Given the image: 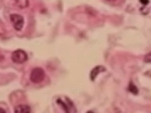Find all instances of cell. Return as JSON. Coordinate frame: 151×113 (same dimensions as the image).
I'll list each match as a JSON object with an SVG mask.
<instances>
[{
  "instance_id": "1",
  "label": "cell",
  "mask_w": 151,
  "mask_h": 113,
  "mask_svg": "<svg viewBox=\"0 0 151 113\" xmlns=\"http://www.w3.org/2000/svg\"><path fill=\"white\" fill-rule=\"evenodd\" d=\"M56 103L65 112H76V107L73 102L67 97L58 98L56 100Z\"/></svg>"
},
{
  "instance_id": "2",
  "label": "cell",
  "mask_w": 151,
  "mask_h": 113,
  "mask_svg": "<svg viewBox=\"0 0 151 113\" xmlns=\"http://www.w3.org/2000/svg\"><path fill=\"white\" fill-rule=\"evenodd\" d=\"M45 74L44 69L40 67L34 68L30 74L31 81L35 84L40 83L42 82L45 78Z\"/></svg>"
},
{
  "instance_id": "3",
  "label": "cell",
  "mask_w": 151,
  "mask_h": 113,
  "mask_svg": "<svg viewBox=\"0 0 151 113\" xmlns=\"http://www.w3.org/2000/svg\"><path fill=\"white\" fill-rule=\"evenodd\" d=\"M11 58L14 62L22 64L28 59V55L22 49H17L13 52Z\"/></svg>"
},
{
  "instance_id": "4",
  "label": "cell",
  "mask_w": 151,
  "mask_h": 113,
  "mask_svg": "<svg viewBox=\"0 0 151 113\" xmlns=\"http://www.w3.org/2000/svg\"><path fill=\"white\" fill-rule=\"evenodd\" d=\"M10 20L15 29L17 31H20L22 28L24 21L21 15L17 14H11L10 15Z\"/></svg>"
},
{
  "instance_id": "5",
  "label": "cell",
  "mask_w": 151,
  "mask_h": 113,
  "mask_svg": "<svg viewBox=\"0 0 151 113\" xmlns=\"http://www.w3.org/2000/svg\"><path fill=\"white\" fill-rule=\"evenodd\" d=\"M106 68L103 67L102 65H97L96 67H94L91 71L90 74V79L92 81H94L96 79V78L97 77V76L99 74H100V72H103L104 71H105Z\"/></svg>"
},
{
  "instance_id": "6",
  "label": "cell",
  "mask_w": 151,
  "mask_h": 113,
  "mask_svg": "<svg viewBox=\"0 0 151 113\" xmlns=\"http://www.w3.org/2000/svg\"><path fill=\"white\" fill-rule=\"evenodd\" d=\"M14 111L19 113H29L31 110L30 107L27 105H19L15 107Z\"/></svg>"
},
{
  "instance_id": "7",
  "label": "cell",
  "mask_w": 151,
  "mask_h": 113,
  "mask_svg": "<svg viewBox=\"0 0 151 113\" xmlns=\"http://www.w3.org/2000/svg\"><path fill=\"white\" fill-rule=\"evenodd\" d=\"M128 90L134 95H137L139 92L138 88L132 82H130L128 87Z\"/></svg>"
},
{
  "instance_id": "8",
  "label": "cell",
  "mask_w": 151,
  "mask_h": 113,
  "mask_svg": "<svg viewBox=\"0 0 151 113\" xmlns=\"http://www.w3.org/2000/svg\"><path fill=\"white\" fill-rule=\"evenodd\" d=\"M17 5L21 8H25L28 6L29 0H15Z\"/></svg>"
},
{
  "instance_id": "9",
  "label": "cell",
  "mask_w": 151,
  "mask_h": 113,
  "mask_svg": "<svg viewBox=\"0 0 151 113\" xmlns=\"http://www.w3.org/2000/svg\"><path fill=\"white\" fill-rule=\"evenodd\" d=\"M144 61H145V62H147V63H150V61H151V54H150V52L145 55V58H144Z\"/></svg>"
},
{
  "instance_id": "10",
  "label": "cell",
  "mask_w": 151,
  "mask_h": 113,
  "mask_svg": "<svg viewBox=\"0 0 151 113\" xmlns=\"http://www.w3.org/2000/svg\"><path fill=\"white\" fill-rule=\"evenodd\" d=\"M139 2L143 5H147L149 3V0H139Z\"/></svg>"
},
{
  "instance_id": "11",
  "label": "cell",
  "mask_w": 151,
  "mask_h": 113,
  "mask_svg": "<svg viewBox=\"0 0 151 113\" xmlns=\"http://www.w3.org/2000/svg\"><path fill=\"white\" fill-rule=\"evenodd\" d=\"M106 1L110 3H117L120 0H106Z\"/></svg>"
},
{
  "instance_id": "12",
  "label": "cell",
  "mask_w": 151,
  "mask_h": 113,
  "mask_svg": "<svg viewBox=\"0 0 151 113\" xmlns=\"http://www.w3.org/2000/svg\"><path fill=\"white\" fill-rule=\"evenodd\" d=\"M5 112V111H4V109L0 108V112Z\"/></svg>"
}]
</instances>
